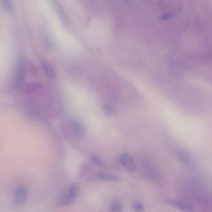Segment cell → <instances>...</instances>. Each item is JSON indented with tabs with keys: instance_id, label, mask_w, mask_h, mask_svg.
<instances>
[{
	"instance_id": "1",
	"label": "cell",
	"mask_w": 212,
	"mask_h": 212,
	"mask_svg": "<svg viewBox=\"0 0 212 212\" xmlns=\"http://www.w3.org/2000/svg\"><path fill=\"white\" fill-rule=\"evenodd\" d=\"M70 131L74 136L79 139H83L86 135L85 128L82 123L75 119H70L68 121Z\"/></svg>"
},
{
	"instance_id": "2",
	"label": "cell",
	"mask_w": 212,
	"mask_h": 212,
	"mask_svg": "<svg viewBox=\"0 0 212 212\" xmlns=\"http://www.w3.org/2000/svg\"><path fill=\"white\" fill-rule=\"evenodd\" d=\"M78 193L77 184L71 185L69 188L66 196L58 202V205L61 207L68 206L74 202L76 198Z\"/></svg>"
},
{
	"instance_id": "3",
	"label": "cell",
	"mask_w": 212,
	"mask_h": 212,
	"mask_svg": "<svg viewBox=\"0 0 212 212\" xmlns=\"http://www.w3.org/2000/svg\"><path fill=\"white\" fill-rule=\"evenodd\" d=\"M26 76V68L25 59L24 57L21 56L18 63L17 72L15 79V86L19 88L23 84L25 80Z\"/></svg>"
},
{
	"instance_id": "4",
	"label": "cell",
	"mask_w": 212,
	"mask_h": 212,
	"mask_svg": "<svg viewBox=\"0 0 212 212\" xmlns=\"http://www.w3.org/2000/svg\"><path fill=\"white\" fill-rule=\"evenodd\" d=\"M120 162L122 166L130 172H133L136 170V163L132 156L127 153H123L121 155Z\"/></svg>"
},
{
	"instance_id": "5",
	"label": "cell",
	"mask_w": 212,
	"mask_h": 212,
	"mask_svg": "<svg viewBox=\"0 0 212 212\" xmlns=\"http://www.w3.org/2000/svg\"><path fill=\"white\" fill-rule=\"evenodd\" d=\"M28 192L23 187H18L14 193V202L16 205L20 206L25 204L28 197Z\"/></svg>"
},
{
	"instance_id": "6",
	"label": "cell",
	"mask_w": 212,
	"mask_h": 212,
	"mask_svg": "<svg viewBox=\"0 0 212 212\" xmlns=\"http://www.w3.org/2000/svg\"><path fill=\"white\" fill-rule=\"evenodd\" d=\"M120 178L117 176L101 172H97L89 177L87 181L89 182L101 181H117Z\"/></svg>"
},
{
	"instance_id": "7",
	"label": "cell",
	"mask_w": 212,
	"mask_h": 212,
	"mask_svg": "<svg viewBox=\"0 0 212 212\" xmlns=\"http://www.w3.org/2000/svg\"><path fill=\"white\" fill-rule=\"evenodd\" d=\"M41 64L44 72L47 76L50 79H54L56 77V72L52 65L47 61L43 59L41 61Z\"/></svg>"
},
{
	"instance_id": "8",
	"label": "cell",
	"mask_w": 212,
	"mask_h": 212,
	"mask_svg": "<svg viewBox=\"0 0 212 212\" xmlns=\"http://www.w3.org/2000/svg\"><path fill=\"white\" fill-rule=\"evenodd\" d=\"M103 111L105 115L110 117L113 118L116 116V110L108 104H104L102 106Z\"/></svg>"
},
{
	"instance_id": "9",
	"label": "cell",
	"mask_w": 212,
	"mask_h": 212,
	"mask_svg": "<svg viewBox=\"0 0 212 212\" xmlns=\"http://www.w3.org/2000/svg\"><path fill=\"white\" fill-rule=\"evenodd\" d=\"M165 203L168 205H173V206L179 208V209H182V210H190L192 209V208L188 205H185L182 203L178 202L177 201L173 200H166L165 201Z\"/></svg>"
},
{
	"instance_id": "10",
	"label": "cell",
	"mask_w": 212,
	"mask_h": 212,
	"mask_svg": "<svg viewBox=\"0 0 212 212\" xmlns=\"http://www.w3.org/2000/svg\"><path fill=\"white\" fill-rule=\"evenodd\" d=\"M123 204L120 201H115L112 203L110 208V211L113 212H121L123 211Z\"/></svg>"
},
{
	"instance_id": "11",
	"label": "cell",
	"mask_w": 212,
	"mask_h": 212,
	"mask_svg": "<svg viewBox=\"0 0 212 212\" xmlns=\"http://www.w3.org/2000/svg\"><path fill=\"white\" fill-rule=\"evenodd\" d=\"M176 153L179 159L181 160L183 162L189 165L191 163V160L187 153L181 150L177 151Z\"/></svg>"
},
{
	"instance_id": "12",
	"label": "cell",
	"mask_w": 212,
	"mask_h": 212,
	"mask_svg": "<svg viewBox=\"0 0 212 212\" xmlns=\"http://www.w3.org/2000/svg\"><path fill=\"white\" fill-rule=\"evenodd\" d=\"M41 85V84L39 83H31L25 87L24 92L27 93H31L38 89Z\"/></svg>"
},
{
	"instance_id": "13",
	"label": "cell",
	"mask_w": 212,
	"mask_h": 212,
	"mask_svg": "<svg viewBox=\"0 0 212 212\" xmlns=\"http://www.w3.org/2000/svg\"><path fill=\"white\" fill-rule=\"evenodd\" d=\"M133 206L134 210L136 212H143L145 210V207H144V205L141 203L139 202L134 203Z\"/></svg>"
},
{
	"instance_id": "14",
	"label": "cell",
	"mask_w": 212,
	"mask_h": 212,
	"mask_svg": "<svg viewBox=\"0 0 212 212\" xmlns=\"http://www.w3.org/2000/svg\"><path fill=\"white\" fill-rule=\"evenodd\" d=\"M92 162L97 166L101 167H103L105 166L103 162L101 161V159L99 158L97 156L94 155L92 157Z\"/></svg>"
},
{
	"instance_id": "15",
	"label": "cell",
	"mask_w": 212,
	"mask_h": 212,
	"mask_svg": "<svg viewBox=\"0 0 212 212\" xmlns=\"http://www.w3.org/2000/svg\"><path fill=\"white\" fill-rule=\"evenodd\" d=\"M2 1L5 7L8 10H9V11L12 10V7L11 4L10 3V0H2Z\"/></svg>"
}]
</instances>
